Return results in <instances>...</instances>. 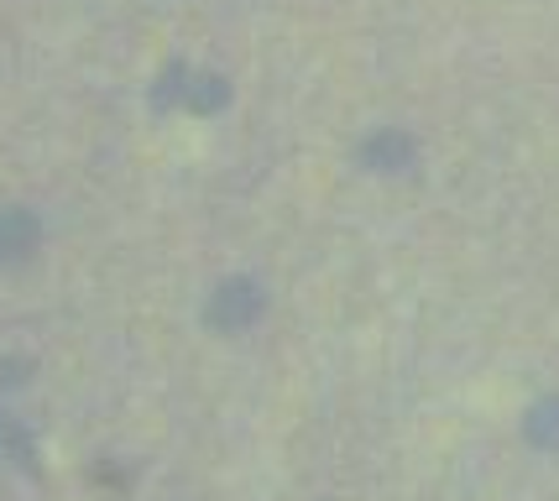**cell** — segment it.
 Masks as SVG:
<instances>
[{"mask_svg": "<svg viewBox=\"0 0 559 501\" xmlns=\"http://www.w3.org/2000/svg\"><path fill=\"white\" fill-rule=\"evenodd\" d=\"M26 382H32V360L26 356L0 360V392H5V386H26Z\"/></svg>", "mask_w": 559, "mask_h": 501, "instance_id": "3957f363", "label": "cell"}, {"mask_svg": "<svg viewBox=\"0 0 559 501\" xmlns=\"http://www.w3.org/2000/svg\"><path fill=\"white\" fill-rule=\"evenodd\" d=\"M32 246H37V219L26 215L0 219V262H22V257H32Z\"/></svg>", "mask_w": 559, "mask_h": 501, "instance_id": "7a4b0ae2", "label": "cell"}, {"mask_svg": "<svg viewBox=\"0 0 559 501\" xmlns=\"http://www.w3.org/2000/svg\"><path fill=\"white\" fill-rule=\"evenodd\" d=\"M5 433H11V418H5V413H0V444H5Z\"/></svg>", "mask_w": 559, "mask_h": 501, "instance_id": "5b68a950", "label": "cell"}, {"mask_svg": "<svg viewBox=\"0 0 559 501\" xmlns=\"http://www.w3.org/2000/svg\"><path fill=\"white\" fill-rule=\"evenodd\" d=\"M534 439L538 444H555L559 439V407H538L534 413Z\"/></svg>", "mask_w": 559, "mask_h": 501, "instance_id": "277c9868", "label": "cell"}, {"mask_svg": "<svg viewBox=\"0 0 559 501\" xmlns=\"http://www.w3.org/2000/svg\"><path fill=\"white\" fill-rule=\"evenodd\" d=\"M262 309H267L262 287L251 283V277H230V283L215 287V298H210L204 319H210L215 330L236 334V330H246V324H257V319H262Z\"/></svg>", "mask_w": 559, "mask_h": 501, "instance_id": "6da1fadb", "label": "cell"}]
</instances>
